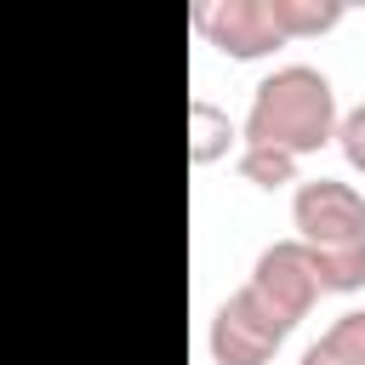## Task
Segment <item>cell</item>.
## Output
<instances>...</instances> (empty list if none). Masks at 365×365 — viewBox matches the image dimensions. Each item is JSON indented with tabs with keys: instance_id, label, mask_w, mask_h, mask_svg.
Listing matches in <instances>:
<instances>
[{
	"instance_id": "obj_6",
	"label": "cell",
	"mask_w": 365,
	"mask_h": 365,
	"mask_svg": "<svg viewBox=\"0 0 365 365\" xmlns=\"http://www.w3.org/2000/svg\"><path fill=\"white\" fill-rule=\"evenodd\" d=\"M228 148H234V120H228V108L194 97V103H188V160H194V165H211V160H222Z\"/></svg>"
},
{
	"instance_id": "obj_1",
	"label": "cell",
	"mask_w": 365,
	"mask_h": 365,
	"mask_svg": "<svg viewBox=\"0 0 365 365\" xmlns=\"http://www.w3.org/2000/svg\"><path fill=\"white\" fill-rule=\"evenodd\" d=\"M319 297V268L302 240H274L257 251L251 279L217 308L211 319V359L217 365H268L274 348L297 331V319Z\"/></svg>"
},
{
	"instance_id": "obj_4",
	"label": "cell",
	"mask_w": 365,
	"mask_h": 365,
	"mask_svg": "<svg viewBox=\"0 0 365 365\" xmlns=\"http://www.w3.org/2000/svg\"><path fill=\"white\" fill-rule=\"evenodd\" d=\"M194 29L222 51V57H268L274 46H285V29L274 17V0H200L194 6Z\"/></svg>"
},
{
	"instance_id": "obj_9",
	"label": "cell",
	"mask_w": 365,
	"mask_h": 365,
	"mask_svg": "<svg viewBox=\"0 0 365 365\" xmlns=\"http://www.w3.org/2000/svg\"><path fill=\"white\" fill-rule=\"evenodd\" d=\"M336 148H342V160L365 177V103H354V108L336 120Z\"/></svg>"
},
{
	"instance_id": "obj_5",
	"label": "cell",
	"mask_w": 365,
	"mask_h": 365,
	"mask_svg": "<svg viewBox=\"0 0 365 365\" xmlns=\"http://www.w3.org/2000/svg\"><path fill=\"white\" fill-rule=\"evenodd\" d=\"M297 365H365V308L336 314V319L302 348Z\"/></svg>"
},
{
	"instance_id": "obj_7",
	"label": "cell",
	"mask_w": 365,
	"mask_h": 365,
	"mask_svg": "<svg viewBox=\"0 0 365 365\" xmlns=\"http://www.w3.org/2000/svg\"><path fill=\"white\" fill-rule=\"evenodd\" d=\"M342 0H274V17L285 29V40H302V34H325L342 23Z\"/></svg>"
},
{
	"instance_id": "obj_3",
	"label": "cell",
	"mask_w": 365,
	"mask_h": 365,
	"mask_svg": "<svg viewBox=\"0 0 365 365\" xmlns=\"http://www.w3.org/2000/svg\"><path fill=\"white\" fill-rule=\"evenodd\" d=\"M297 240L319 268V291H359L365 285V194L336 177H308L291 194Z\"/></svg>"
},
{
	"instance_id": "obj_2",
	"label": "cell",
	"mask_w": 365,
	"mask_h": 365,
	"mask_svg": "<svg viewBox=\"0 0 365 365\" xmlns=\"http://www.w3.org/2000/svg\"><path fill=\"white\" fill-rule=\"evenodd\" d=\"M336 86L325 68L314 63H279L274 74L257 80L251 91V108H245V131L240 143H257V148H279L291 160L325 148L336 137Z\"/></svg>"
},
{
	"instance_id": "obj_8",
	"label": "cell",
	"mask_w": 365,
	"mask_h": 365,
	"mask_svg": "<svg viewBox=\"0 0 365 365\" xmlns=\"http://www.w3.org/2000/svg\"><path fill=\"white\" fill-rule=\"evenodd\" d=\"M240 177L257 182V188H285L297 182V160L279 154V148H257V143H240Z\"/></svg>"
}]
</instances>
